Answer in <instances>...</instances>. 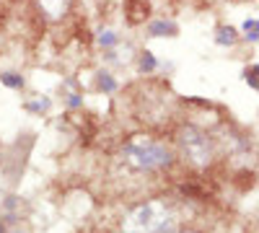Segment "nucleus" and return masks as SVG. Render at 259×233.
I'll list each match as a JSON object with an SVG mask.
<instances>
[{"label":"nucleus","mask_w":259,"mask_h":233,"mask_svg":"<svg viewBox=\"0 0 259 233\" xmlns=\"http://www.w3.org/2000/svg\"><path fill=\"white\" fill-rule=\"evenodd\" d=\"M0 233H6V228H3V223H0Z\"/></svg>","instance_id":"ddd939ff"},{"label":"nucleus","mask_w":259,"mask_h":233,"mask_svg":"<svg viewBox=\"0 0 259 233\" xmlns=\"http://www.w3.org/2000/svg\"><path fill=\"white\" fill-rule=\"evenodd\" d=\"M0 80H3V86H8V88H21V86H24V78L16 75V73H3Z\"/></svg>","instance_id":"0eeeda50"},{"label":"nucleus","mask_w":259,"mask_h":233,"mask_svg":"<svg viewBox=\"0 0 259 233\" xmlns=\"http://www.w3.org/2000/svg\"><path fill=\"white\" fill-rule=\"evenodd\" d=\"M241 31H244V39L259 41V21H256V18H246L244 26H241Z\"/></svg>","instance_id":"423d86ee"},{"label":"nucleus","mask_w":259,"mask_h":233,"mask_svg":"<svg viewBox=\"0 0 259 233\" xmlns=\"http://www.w3.org/2000/svg\"><path fill=\"white\" fill-rule=\"evenodd\" d=\"M244 80L249 83L251 88H256V91H259V65H251V68H246V73H244Z\"/></svg>","instance_id":"1a4fd4ad"},{"label":"nucleus","mask_w":259,"mask_h":233,"mask_svg":"<svg viewBox=\"0 0 259 233\" xmlns=\"http://www.w3.org/2000/svg\"><path fill=\"white\" fill-rule=\"evenodd\" d=\"M122 156L130 166H135L138 171H161V168L171 166L168 148L161 145V143L148 140V137H133L124 145Z\"/></svg>","instance_id":"f03ea898"},{"label":"nucleus","mask_w":259,"mask_h":233,"mask_svg":"<svg viewBox=\"0 0 259 233\" xmlns=\"http://www.w3.org/2000/svg\"><path fill=\"white\" fill-rule=\"evenodd\" d=\"M99 88L106 91V94H112V91L117 88V80H114L109 73H101V75H99Z\"/></svg>","instance_id":"6e6552de"},{"label":"nucleus","mask_w":259,"mask_h":233,"mask_svg":"<svg viewBox=\"0 0 259 233\" xmlns=\"http://www.w3.org/2000/svg\"><path fill=\"white\" fill-rule=\"evenodd\" d=\"M140 70H143V73L156 70V57L150 55V52H143V57H140Z\"/></svg>","instance_id":"9d476101"},{"label":"nucleus","mask_w":259,"mask_h":233,"mask_svg":"<svg viewBox=\"0 0 259 233\" xmlns=\"http://www.w3.org/2000/svg\"><path fill=\"white\" fill-rule=\"evenodd\" d=\"M179 143H182V151H184V156H187L189 163L207 166L212 161V143H210V137L202 130L187 127V130L182 132V137H179Z\"/></svg>","instance_id":"7ed1b4c3"},{"label":"nucleus","mask_w":259,"mask_h":233,"mask_svg":"<svg viewBox=\"0 0 259 233\" xmlns=\"http://www.w3.org/2000/svg\"><path fill=\"white\" fill-rule=\"evenodd\" d=\"M148 34L150 36H174L177 24H171V21H153V24L148 26Z\"/></svg>","instance_id":"20e7f679"},{"label":"nucleus","mask_w":259,"mask_h":233,"mask_svg":"<svg viewBox=\"0 0 259 233\" xmlns=\"http://www.w3.org/2000/svg\"><path fill=\"white\" fill-rule=\"evenodd\" d=\"M124 233H177V218L166 202H145L130 210L122 223Z\"/></svg>","instance_id":"f257e3e1"},{"label":"nucleus","mask_w":259,"mask_h":233,"mask_svg":"<svg viewBox=\"0 0 259 233\" xmlns=\"http://www.w3.org/2000/svg\"><path fill=\"white\" fill-rule=\"evenodd\" d=\"M47 107H50V99H39V101L26 104V109H29V112H45Z\"/></svg>","instance_id":"f8f14e48"},{"label":"nucleus","mask_w":259,"mask_h":233,"mask_svg":"<svg viewBox=\"0 0 259 233\" xmlns=\"http://www.w3.org/2000/svg\"><path fill=\"white\" fill-rule=\"evenodd\" d=\"M236 39H239V31H236L233 26H221L218 34H215V41H218L221 47H231V44H236Z\"/></svg>","instance_id":"39448f33"},{"label":"nucleus","mask_w":259,"mask_h":233,"mask_svg":"<svg viewBox=\"0 0 259 233\" xmlns=\"http://www.w3.org/2000/svg\"><path fill=\"white\" fill-rule=\"evenodd\" d=\"M99 41H101L104 47H114V44H117V34H114V31H101Z\"/></svg>","instance_id":"9b49d317"}]
</instances>
